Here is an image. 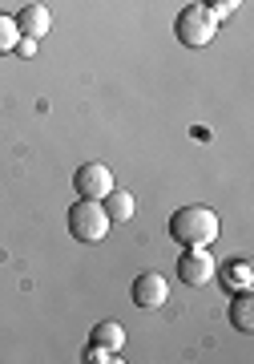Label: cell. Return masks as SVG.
Wrapping results in <instances>:
<instances>
[{
  "label": "cell",
  "mask_w": 254,
  "mask_h": 364,
  "mask_svg": "<svg viewBox=\"0 0 254 364\" xmlns=\"http://www.w3.org/2000/svg\"><path fill=\"white\" fill-rule=\"evenodd\" d=\"M170 239L182 243V247H210L218 239V215L210 207H178L170 215Z\"/></svg>",
  "instance_id": "6da1fadb"
},
{
  "label": "cell",
  "mask_w": 254,
  "mask_h": 364,
  "mask_svg": "<svg viewBox=\"0 0 254 364\" xmlns=\"http://www.w3.org/2000/svg\"><path fill=\"white\" fill-rule=\"evenodd\" d=\"M69 235L81 243H101L109 235V215H105L101 198H81L69 207Z\"/></svg>",
  "instance_id": "7a4b0ae2"
},
{
  "label": "cell",
  "mask_w": 254,
  "mask_h": 364,
  "mask_svg": "<svg viewBox=\"0 0 254 364\" xmlns=\"http://www.w3.org/2000/svg\"><path fill=\"white\" fill-rule=\"evenodd\" d=\"M174 33H178V41L186 45V49H202V45H210L218 33V16L206 9L202 0L198 4H186L178 13V25H174Z\"/></svg>",
  "instance_id": "3957f363"
},
{
  "label": "cell",
  "mask_w": 254,
  "mask_h": 364,
  "mask_svg": "<svg viewBox=\"0 0 254 364\" xmlns=\"http://www.w3.org/2000/svg\"><path fill=\"white\" fill-rule=\"evenodd\" d=\"M73 191L81 198H105L114 191V170L105 166V162H85L73 174Z\"/></svg>",
  "instance_id": "277c9868"
},
{
  "label": "cell",
  "mask_w": 254,
  "mask_h": 364,
  "mask_svg": "<svg viewBox=\"0 0 254 364\" xmlns=\"http://www.w3.org/2000/svg\"><path fill=\"white\" fill-rule=\"evenodd\" d=\"M214 272H218V263H214V255H210L206 247H186V255L178 259V275H182V284L186 287L210 284Z\"/></svg>",
  "instance_id": "5b68a950"
},
{
  "label": "cell",
  "mask_w": 254,
  "mask_h": 364,
  "mask_svg": "<svg viewBox=\"0 0 254 364\" xmlns=\"http://www.w3.org/2000/svg\"><path fill=\"white\" fill-rule=\"evenodd\" d=\"M129 296H133L138 308H162L165 296H170V284H165V275H158V272H141L138 279H133V287H129Z\"/></svg>",
  "instance_id": "8992f818"
},
{
  "label": "cell",
  "mask_w": 254,
  "mask_h": 364,
  "mask_svg": "<svg viewBox=\"0 0 254 364\" xmlns=\"http://www.w3.org/2000/svg\"><path fill=\"white\" fill-rule=\"evenodd\" d=\"M16 28H21V41H40L53 28V13L45 4H25L16 16Z\"/></svg>",
  "instance_id": "52a82bcc"
},
{
  "label": "cell",
  "mask_w": 254,
  "mask_h": 364,
  "mask_svg": "<svg viewBox=\"0 0 254 364\" xmlns=\"http://www.w3.org/2000/svg\"><path fill=\"white\" fill-rule=\"evenodd\" d=\"M222 284H226V291H250L254 284V267L250 259H234L222 267Z\"/></svg>",
  "instance_id": "ba28073f"
},
{
  "label": "cell",
  "mask_w": 254,
  "mask_h": 364,
  "mask_svg": "<svg viewBox=\"0 0 254 364\" xmlns=\"http://www.w3.org/2000/svg\"><path fill=\"white\" fill-rule=\"evenodd\" d=\"M101 207H105V215H109V223H129L133 219V195L117 191V186L101 198Z\"/></svg>",
  "instance_id": "9c48e42d"
},
{
  "label": "cell",
  "mask_w": 254,
  "mask_h": 364,
  "mask_svg": "<svg viewBox=\"0 0 254 364\" xmlns=\"http://www.w3.org/2000/svg\"><path fill=\"white\" fill-rule=\"evenodd\" d=\"M89 344H97V348H109V352H121V344H126V328L117 324V320H105V324L93 328Z\"/></svg>",
  "instance_id": "30bf717a"
},
{
  "label": "cell",
  "mask_w": 254,
  "mask_h": 364,
  "mask_svg": "<svg viewBox=\"0 0 254 364\" xmlns=\"http://www.w3.org/2000/svg\"><path fill=\"white\" fill-rule=\"evenodd\" d=\"M230 324L238 328V332H250L254 328V296L250 291H238L234 304H230Z\"/></svg>",
  "instance_id": "8fae6325"
},
{
  "label": "cell",
  "mask_w": 254,
  "mask_h": 364,
  "mask_svg": "<svg viewBox=\"0 0 254 364\" xmlns=\"http://www.w3.org/2000/svg\"><path fill=\"white\" fill-rule=\"evenodd\" d=\"M21 45V28H16V16H4L0 13V57L13 53Z\"/></svg>",
  "instance_id": "7c38bea8"
},
{
  "label": "cell",
  "mask_w": 254,
  "mask_h": 364,
  "mask_svg": "<svg viewBox=\"0 0 254 364\" xmlns=\"http://www.w3.org/2000/svg\"><path fill=\"white\" fill-rule=\"evenodd\" d=\"M202 4H206V9H210L214 16H218V21H222V16H230L234 9H238L242 0H202Z\"/></svg>",
  "instance_id": "4fadbf2b"
}]
</instances>
